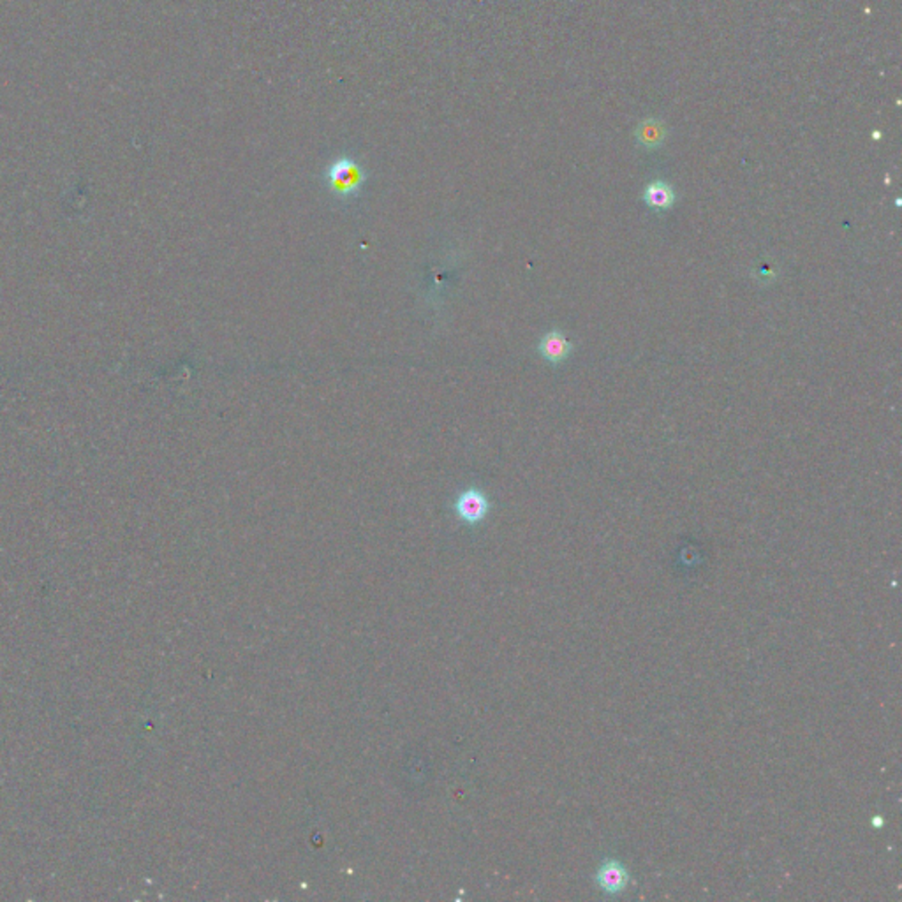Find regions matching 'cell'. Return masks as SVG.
Wrapping results in <instances>:
<instances>
[{
    "instance_id": "1",
    "label": "cell",
    "mask_w": 902,
    "mask_h": 902,
    "mask_svg": "<svg viewBox=\"0 0 902 902\" xmlns=\"http://www.w3.org/2000/svg\"><path fill=\"white\" fill-rule=\"evenodd\" d=\"M367 180H369L367 168L356 156L347 152L333 157L321 173V182L326 188V191L335 200L344 203L360 198Z\"/></svg>"
},
{
    "instance_id": "2",
    "label": "cell",
    "mask_w": 902,
    "mask_h": 902,
    "mask_svg": "<svg viewBox=\"0 0 902 902\" xmlns=\"http://www.w3.org/2000/svg\"><path fill=\"white\" fill-rule=\"evenodd\" d=\"M453 509L464 523L478 525L487 518L491 511V501L480 489H467L453 502Z\"/></svg>"
},
{
    "instance_id": "3",
    "label": "cell",
    "mask_w": 902,
    "mask_h": 902,
    "mask_svg": "<svg viewBox=\"0 0 902 902\" xmlns=\"http://www.w3.org/2000/svg\"><path fill=\"white\" fill-rule=\"evenodd\" d=\"M596 883L604 894L615 896L624 892L631 883V874L622 862L606 860L596 871Z\"/></svg>"
},
{
    "instance_id": "4",
    "label": "cell",
    "mask_w": 902,
    "mask_h": 902,
    "mask_svg": "<svg viewBox=\"0 0 902 902\" xmlns=\"http://www.w3.org/2000/svg\"><path fill=\"white\" fill-rule=\"evenodd\" d=\"M573 349H575V346L559 330L547 331L538 344V353L543 356V360H547L548 363H554V365L568 360V356L573 353Z\"/></svg>"
},
{
    "instance_id": "5",
    "label": "cell",
    "mask_w": 902,
    "mask_h": 902,
    "mask_svg": "<svg viewBox=\"0 0 902 902\" xmlns=\"http://www.w3.org/2000/svg\"><path fill=\"white\" fill-rule=\"evenodd\" d=\"M675 200H677V195H675L674 188L665 180H652L643 191L645 204L656 212L670 210L675 204Z\"/></svg>"
},
{
    "instance_id": "6",
    "label": "cell",
    "mask_w": 902,
    "mask_h": 902,
    "mask_svg": "<svg viewBox=\"0 0 902 902\" xmlns=\"http://www.w3.org/2000/svg\"><path fill=\"white\" fill-rule=\"evenodd\" d=\"M667 138V127L658 118H647L638 124L635 129V140L640 147L647 150H654L665 143Z\"/></svg>"
}]
</instances>
